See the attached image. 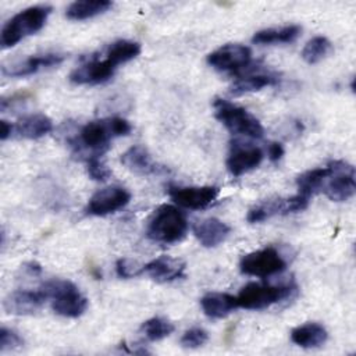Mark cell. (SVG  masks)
<instances>
[{"label": "cell", "instance_id": "25", "mask_svg": "<svg viewBox=\"0 0 356 356\" xmlns=\"http://www.w3.org/2000/svg\"><path fill=\"white\" fill-rule=\"evenodd\" d=\"M302 28L299 25H286L281 28H267L257 31L252 43L254 44H273V43H291L299 38Z\"/></svg>", "mask_w": 356, "mask_h": 356}, {"label": "cell", "instance_id": "21", "mask_svg": "<svg viewBox=\"0 0 356 356\" xmlns=\"http://www.w3.org/2000/svg\"><path fill=\"white\" fill-rule=\"evenodd\" d=\"M204 314L210 318H222L238 307L236 296L224 292H209L200 299Z\"/></svg>", "mask_w": 356, "mask_h": 356}, {"label": "cell", "instance_id": "23", "mask_svg": "<svg viewBox=\"0 0 356 356\" xmlns=\"http://www.w3.org/2000/svg\"><path fill=\"white\" fill-rule=\"evenodd\" d=\"M280 82V75L274 72H257V74H249L245 76H239L234 81L231 85V93L232 95H243L249 92H256L267 86L277 85Z\"/></svg>", "mask_w": 356, "mask_h": 356}, {"label": "cell", "instance_id": "30", "mask_svg": "<svg viewBox=\"0 0 356 356\" xmlns=\"http://www.w3.org/2000/svg\"><path fill=\"white\" fill-rule=\"evenodd\" d=\"M86 170L92 179L95 181H106L111 175V170L107 167V164L99 157V154H92L86 160Z\"/></svg>", "mask_w": 356, "mask_h": 356}, {"label": "cell", "instance_id": "7", "mask_svg": "<svg viewBox=\"0 0 356 356\" xmlns=\"http://www.w3.org/2000/svg\"><path fill=\"white\" fill-rule=\"evenodd\" d=\"M239 268L243 274L252 277H271L286 268V261L274 248H264L242 256Z\"/></svg>", "mask_w": 356, "mask_h": 356}, {"label": "cell", "instance_id": "15", "mask_svg": "<svg viewBox=\"0 0 356 356\" xmlns=\"http://www.w3.org/2000/svg\"><path fill=\"white\" fill-rule=\"evenodd\" d=\"M65 56L58 53H46V54H36L29 56L21 61L13 63L10 65H3L1 72L6 76L11 78H21L32 75L43 68H50L54 65H58L64 61Z\"/></svg>", "mask_w": 356, "mask_h": 356}, {"label": "cell", "instance_id": "18", "mask_svg": "<svg viewBox=\"0 0 356 356\" xmlns=\"http://www.w3.org/2000/svg\"><path fill=\"white\" fill-rule=\"evenodd\" d=\"M193 234L204 248H216L222 243L231 232V228L218 218L210 217L193 224Z\"/></svg>", "mask_w": 356, "mask_h": 356}, {"label": "cell", "instance_id": "4", "mask_svg": "<svg viewBox=\"0 0 356 356\" xmlns=\"http://www.w3.org/2000/svg\"><path fill=\"white\" fill-rule=\"evenodd\" d=\"M47 299H51L54 313L63 317H79L88 309V299L81 293L78 286L68 280H50L40 286Z\"/></svg>", "mask_w": 356, "mask_h": 356}, {"label": "cell", "instance_id": "1", "mask_svg": "<svg viewBox=\"0 0 356 356\" xmlns=\"http://www.w3.org/2000/svg\"><path fill=\"white\" fill-rule=\"evenodd\" d=\"M51 10L53 8L50 6H32L15 14L4 24L1 29V47H13L24 38L40 31L44 26Z\"/></svg>", "mask_w": 356, "mask_h": 356}, {"label": "cell", "instance_id": "26", "mask_svg": "<svg viewBox=\"0 0 356 356\" xmlns=\"http://www.w3.org/2000/svg\"><path fill=\"white\" fill-rule=\"evenodd\" d=\"M111 7L113 3L108 0H81L71 3L65 11V15L70 19L82 21L103 14Z\"/></svg>", "mask_w": 356, "mask_h": 356}, {"label": "cell", "instance_id": "11", "mask_svg": "<svg viewBox=\"0 0 356 356\" xmlns=\"http://www.w3.org/2000/svg\"><path fill=\"white\" fill-rule=\"evenodd\" d=\"M220 193L217 186H168L172 202L184 209L203 210L213 204Z\"/></svg>", "mask_w": 356, "mask_h": 356}, {"label": "cell", "instance_id": "6", "mask_svg": "<svg viewBox=\"0 0 356 356\" xmlns=\"http://www.w3.org/2000/svg\"><path fill=\"white\" fill-rule=\"evenodd\" d=\"M293 289H295V285L292 284L270 285V284H260V282H249L236 295L238 307L249 309V310H260L291 296Z\"/></svg>", "mask_w": 356, "mask_h": 356}, {"label": "cell", "instance_id": "19", "mask_svg": "<svg viewBox=\"0 0 356 356\" xmlns=\"http://www.w3.org/2000/svg\"><path fill=\"white\" fill-rule=\"evenodd\" d=\"M53 129V121L40 113L29 114L14 124L13 134L25 139H39Z\"/></svg>", "mask_w": 356, "mask_h": 356}, {"label": "cell", "instance_id": "33", "mask_svg": "<svg viewBox=\"0 0 356 356\" xmlns=\"http://www.w3.org/2000/svg\"><path fill=\"white\" fill-rule=\"evenodd\" d=\"M24 345V339L21 335L7 327H1L0 330V352L4 353L7 350H14L18 349Z\"/></svg>", "mask_w": 356, "mask_h": 356}, {"label": "cell", "instance_id": "3", "mask_svg": "<svg viewBox=\"0 0 356 356\" xmlns=\"http://www.w3.org/2000/svg\"><path fill=\"white\" fill-rule=\"evenodd\" d=\"M132 131L131 124L121 117H110L103 120H95L85 124L78 135V142L96 154L104 152L108 147L111 139L125 136Z\"/></svg>", "mask_w": 356, "mask_h": 356}, {"label": "cell", "instance_id": "27", "mask_svg": "<svg viewBox=\"0 0 356 356\" xmlns=\"http://www.w3.org/2000/svg\"><path fill=\"white\" fill-rule=\"evenodd\" d=\"M140 53V44L134 40L120 39L113 42L106 49V58H108L115 67L128 63L138 57Z\"/></svg>", "mask_w": 356, "mask_h": 356}, {"label": "cell", "instance_id": "29", "mask_svg": "<svg viewBox=\"0 0 356 356\" xmlns=\"http://www.w3.org/2000/svg\"><path fill=\"white\" fill-rule=\"evenodd\" d=\"M140 331L149 341H160L172 334L174 324L163 317H152L142 324Z\"/></svg>", "mask_w": 356, "mask_h": 356}, {"label": "cell", "instance_id": "14", "mask_svg": "<svg viewBox=\"0 0 356 356\" xmlns=\"http://www.w3.org/2000/svg\"><path fill=\"white\" fill-rule=\"evenodd\" d=\"M115 68L108 58H92L72 70L68 78L75 85H97L108 81L114 75Z\"/></svg>", "mask_w": 356, "mask_h": 356}, {"label": "cell", "instance_id": "20", "mask_svg": "<svg viewBox=\"0 0 356 356\" xmlns=\"http://www.w3.org/2000/svg\"><path fill=\"white\" fill-rule=\"evenodd\" d=\"M121 163L135 174L150 175L159 171L160 167L153 161L147 149L142 145H134L121 156Z\"/></svg>", "mask_w": 356, "mask_h": 356}, {"label": "cell", "instance_id": "2", "mask_svg": "<svg viewBox=\"0 0 356 356\" xmlns=\"http://www.w3.org/2000/svg\"><path fill=\"white\" fill-rule=\"evenodd\" d=\"M188 231L185 214L172 204H161L150 217L146 235L154 242L175 243L179 242Z\"/></svg>", "mask_w": 356, "mask_h": 356}, {"label": "cell", "instance_id": "32", "mask_svg": "<svg viewBox=\"0 0 356 356\" xmlns=\"http://www.w3.org/2000/svg\"><path fill=\"white\" fill-rule=\"evenodd\" d=\"M115 271L120 278H134L143 273V266L139 264L136 260L121 257L115 263Z\"/></svg>", "mask_w": 356, "mask_h": 356}, {"label": "cell", "instance_id": "34", "mask_svg": "<svg viewBox=\"0 0 356 356\" xmlns=\"http://www.w3.org/2000/svg\"><path fill=\"white\" fill-rule=\"evenodd\" d=\"M267 153H268V159L275 163V161L281 160V157L284 156V147H282V145L278 143V142H271V143L268 145Z\"/></svg>", "mask_w": 356, "mask_h": 356}, {"label": "cell", "instance_id": "5", "mask_svg": "<svg viewBox=\"0 0 356 356\" xmlns=\"http://www.w3.org/2000/svg\"><path fill=\"white\" fill-rule=\"evenodd\" d=\"M216 118L231 132L235 135H242L248 138L259 139L263 136V125L260 121L250 114L246 108L229 103L224 99H214L213 102Z\"/></svg>", "mask_w": 356, "mask_h": 356}, {"label": "cell", "instance_id": "8", "mask_svg": "<svg viewBox=\"0 0 356 356\" xmlns=\"http://www.w3.org/2000/svg\"><path fill=\"white\" fill-rule=\"evenodd\" d=\"M321 188L325 196L332 202L349 200L356 191L355 167L342 160L332 161V172Z\"/></svg>", "mask_w": 356, "mask_h": 356}, {"label": "cell", "instance_id": "31", "mask_svg": "<svg viewBox=\"0 0 356 356\" xmlns=\"http://www.w3.org/2000/svg\"><path fill=\"white\" fill-rule=\"evenodd\" d=\"M209 339V334L206 330L200 328V327H193L186 330L182 337H181V345L184 348H189V349H196L203 346Z\"/></svg>", "mask_w": 356, "mask_h": 356}, {"label": "cell", "instance_id": "16", "mask_svg": "<svg viewBox=\"0 0 356 356\" xmlns=\"http://www.w3.org/2000/svg\"><path fill=\"white\" fill-rule=\"evenodd\" d=\"M49 300L44 291L40 288L38 291H14L3 302V307L8 314L28 316L38 312L44 302Z\"/></svg>", "mask_w": 356, "mask_h": 356}, {"label": "cell", "instance_id": "13", "mask_svg": "<svg viewBox=\"0 0 356 356\" xmlns=\"http://www.w3.org/2000/svg\"><path fill=\"white\" fill-rule=\"evenodd\" d=\"M263 150L253 145L234 142L227 157V168L234 177H239L263 161Z\"/></svg>", "mask_w": 356, "mask_h": 356}, {"label": "cell", "instance_id": "10", "mask_svg": "<svg viewBox=\"0 0 356 356\" xmlns=\"http://www.w3.org/2000/svg\"><path fill=\"white\" fill-rule=\"evenodd\" d=\"M131 200V193L118 185L106 186L92 195L86 204V214L89 216H107L125 207Z\"/></svg>", "mask_w": 356, "mask_h": 356}, {"label": "cell", "instance_id": "17", "mask_svg": "<svg viewBox=\"0 0 356 356\" xmlns=\"http://www.w3.org/2000/svg\"><path fill=\"white\" fill-rule=\"evenodd\" d=\"M185 268L186 264L184 260L163 254L145 264L143 273H146L156 282L164 284L185 277Z\"/></svg>", "mask_w": 356, "mask_h": 356}, {"label": "cell", "instance_id": "22", "mask_svg": "<svg viewBox=\"0 0 356 356\" xmlns=\"http://www.w3.org/2000/svg\"><path fill=\"white\" fill-rule=\"evenodd\" d=\"M328 338L327 330L318 323H306L291 331V341L300 348L321 346Z\"/></svg>", "mask_w": 356, "mask_h": 356}, {"label": "cell", "instance_id": "9", "mask_svg": "<svg viewBox=\"0 0 356 356\" xmlns=\"http://www.w3.org/2000/svg\"><path fill=\"white\" fill-rule=\"evenodd\" d=\"M307 204H309V199H306L300 195H295L292 197L271 199V200H266V202H261V203L253 206L249 210L246 220L252 224H256V222H261L267 218H271L274 216H284V214H289V213L302 211L307 207Z\"/></svg>", "mask_w": 356, "mask_h": 356}, {"label": "cell", "instance_id": "12", "mask_svg": "<svg viewBox=\"0 0 356 356\" xmlns=\"http://www.w3.org/2000/svg\"><path fill=\"white\" fill-rule=\"evenodd\" d=\"M250 60V49L239 43L224 44L207 56V64L217 71H236L246 67Z\"/></svg>", "mask_w": 356, "mask_h": 356}, {"label": "cell", "instance_id": "28", "mask_svg": "<svg viewBox=\"0 0 356 356\" xmlns=\"http://www.w3.org/2000/svg\"><path fill=\"white\" fill-rule=\"evenodd\" d=\"M331 51V42L325 36L312 38L302 50V58L307 64H316L321 61Z\"/></svg>", "mask_w": 356, "mask_h": 356}, {"label": "cell", "instance_id": "24", "mask_svg": "<svg viewBox=\"0 0 356 356\" xmlns=\"http://www.w3.org/2000/svg\"><path fill=\"white\" fill-rule=\"evenodd\" d=\"M331 172H332V161L325 167L313 168L300 174L296 179V185L299 191L298 195L309 199L323 186L324 181L331 175Z\"/></svg>", "mask_w": 356, "mask_h": 356}, {"label": "cell", "instance_id": "35", "mask_svg": "<svg viewBox=\"0 0 356 356\" xmlns=\"http://www.w3.org/2000/svg\"><path fill=\"white\" fill-rule=\"evenodd\" d=\"M0 139L1 140H6L11 134H13V129H14V124H10L7 122L6 120H1L0 121Z\"/></svg>", "mask_w": 356, "mask_h": 356}]
</instances>
